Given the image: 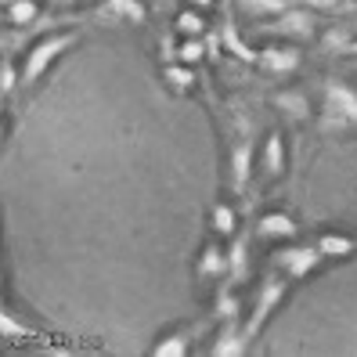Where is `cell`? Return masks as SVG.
Segmentation results:
<instances>
[{
  "instance_id": "7c38bea8",
  "label": "cell",
  "mask_w": 357,
  "mask_h": 357,
  "mask_svg": "<svg viewBox=\"0 0 357 357\" xmlns=\"http://www.w3.org/2000/svg\"><path fill=\"white\" fill-rule=\"evenodd\" d=\"M343 54H357V40H350V44L343 47Z\"/></svg>"
},
{
  "instance_id": "9c48e42d",
  "label": "cell",
  "mask_w": 357,
  "mask_h": 357,
  "mask_svg": "<svg viewBox=\"0 0 357 357\" xmlns=\"http://www.w3.org/2000/svg\"><path fill=\"white\" fill-rule=\"evenodd\" d=\"M101 18H127V22H141L144 18V4L141 0H105L101 4Z\"/></svg>"
},
{
  "instance_id": "5b68a950",
  "label": "cell",
  "mask_w": 357,
  "mask_h": 357,
  "mask_svg": "<svg viewBox=\"0 0 357 357\" xmlns=\"http://www.w3.org/2000/svg\"><path fill=\"white\" fill-rule=\"evenodd\" d=\"M253 231L257 238H296V220L285 213H264Z\"/></svg>"
},
{
  "instance_id": "7a4b0ae2",
  "label": "cell",
  "mask_w": 357,
  "mask_h": 357,
  "mask_svg": "<svg viewBox=\"0 0 357 357\" xmlns=\"http://www.w3.org/2000/svg\"><path fill=\"white\" fill-rule=\"evenodd\" d=\"M73 44H76V33H44L40 36L36 44L29 47L26 61H22V91H33L36 79L54 66V58L66 54Z\"/></svg>"
},
{
  "instance_id": "3957f363",
  "label": "cell",
  "mask_w": 357,
  "mask_h": 357,
  "mask_svg": "<svg viewBox=\"0 0 357 357\" xmlns=\"http://www.w3.org/2000/svg\"><path fill=\"white\" fill-rule=\"evenodd\" d=\"M285 174V137L278 130H271L264 149H260V159H257V181H278Z\"/></svg>"
},
{
  "instance_id": "277c9868",
  "label": "cell",
  "mask_w": 357,
  "mask_h": 357,
  "mask_svg": "<svg viewBox=\"0 0 357 357\" xmlns=\"http://www.w3.org/2000/svg\"><path fill=\"white\" fill-rule=\"evenodd\" d=\"M227 267H231V260L224 257V249L217 242H206L202 257H199V278L202 282H220L227 275Z\"/></svg>"
},
{
  "instance_id": "6da1fadb",
  "label": "cell",
  "mask_w": 357,
  "mask_h": 357,
  "mask_svg": "<svg viewBox=\"0 0 357 357\" xmlns=\"http://www.w3.org/2000/svg\"><path fill=\"white\" fill-rule=\"evenodd\" d=\"M325 130H347L357 134V79H328L325 83V109H321Z\"/></svg>"
},
{
  "instance_id": "8fae6325",
  "label": "cell",
  "mask_w": 357,
  "mask_h": 357,
  "mask_svg": "<svg viewBox=\"0 0 357 357\" xmlns=\"http://www.w3.org/2000/svg\"><path fill=\"white\" fill-rule=\"evenodd\" d=\"M213 224H217V231H220L224 238L235 235V213H231V206H217L213 209Z\"/></svg>"
},
{
  "instance_id": "ba28073f",
  "label": "cell",
  "mask_w": 357,
  "mask_h": 357,
  "mask_svg": "<svg viewBox=\"0 0 357 357\" xmlns=\"http://www.w3.org/2000/svg\"><path fill=\"white\" fill-rule=\"evenodd\" d=\"M314 242H318V249L325 253V260H332V257H335V260L350 257L354 249H357V242H354L350 235H340V231H325V235H318Z\"/></svg>"
},
{
  "instance_id": "4fadbf2b",
  "label": "cell",
  "mask_w": 357,
  "mask_h": 357,
  "mask_svg": "<svg viewBox=\"0 0 357 357\" xmlns=\"http://www.w3.org/2000/svg\"><path fill=\"white\" fill-rule=\"evenodd\" d=\"M51 4H58V8H69V4H76V0H51Z\"/></svg>"
},
{
  "instance_id": "52a82bcc",
  "label": "cell",
  "mask_w": 357,
  "mask_h": 357,
  "mask_svg": "<svg viewBox=\"0 0 357 357\" xmlns=\"http://www.w3.org/2000/svg\"><path fill=\"white\" fill-rule=\"evenodd\" d=\"M275 109H278L289 123H303V119H307V94H300V91H278Z\"/></svg>"
},
{
  "instance_id": "30bf717a",
  "label": "cell",
  "mask_w": 357,
  "mask_h": 357,
  "mask_svg": "<svg viewBox=\"0 0 357 357\" xmlns=\"http://www.w3.org/2000/svg\"><path fill=\"white\" fill-rule=\"evenodd\" d=\"M8 18L22 26V22H29V18H36V4H33V0H18V4L8 0Z\"/></svg>"
},
{
  "instance_id": "8992f818",
  "label": "cell",
  "mask_w": 357,
  "mask_h": 357,
  "mask_svg": "<svg viewBox=\"0 0 357 357\" xmlns=\"http://www.w3.org/2000/svg\"><path fill=\"white\" fill-rule=\"evenodd\" d=\"M300 61V51L296 47H267L257 54V66L271 69V73H292Z\"/></svg>"
}]
</instances>
